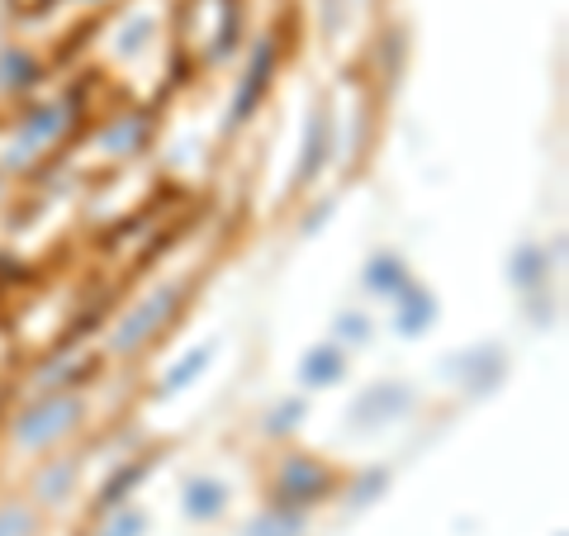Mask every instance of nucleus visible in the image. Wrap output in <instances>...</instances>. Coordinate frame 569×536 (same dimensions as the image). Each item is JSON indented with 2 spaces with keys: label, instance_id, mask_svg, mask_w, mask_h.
Listing matches in <instances>:
<instances>
[{
  "label": "nucleus",
  "instance_id": "1",
  "mask_svg": "<svg viewBox=\"0 0 569 536\" xmlns=\"http://www.w3.org/2000/svg\"><path fill=\"white\" fill-rule=\"evenodd\" d=\"M181 299H186V285H157L148 299H138L129 314L114 324L110 332V351L114 356H133L152 343L157 332H162L176 314H181Z\"/></svg>",
  "mask_w": 569,
  "mask_h": 536
},
{
  "label": "nucleus",
  "instance_id": "2",
  "mask_svg": "<svg viewBox=\"0 0 569 536\" xmlns=\"http://www.w3.org/2000/svg\"><path fill=\"white\" fill-rule=\"evenodd\" d=\"M81 418H86V399L67 395V389H52V395H43L39 404L24 408V414L10 423V437H14V446H24V451H43V446L67 437Z\"/></svg>",
  "mask_w": 569,
  "mask_h": 536
},
{
  "label": "nucleus",
  "instance_id": "3",
  "mask_svg": "<svg viewBox=\"0 0 569 536\" xmlns=\"http://www.w3.org/2000/svg\"><path fill=\"white\" fill-rule=\"evenodd\" d=\"M337 494V475L323 466V460H313L305 451H290L280 460V470H276V485H271V498L280 508H295V513H305L313 504H323V498Z\"/></svg>",
  "mask_w": 569,
  "mask_h": 536
},
{
  "label": "nucleus",
  "instance_id": "4",
  "mask_svg": "<svg viewBox=\"0 0 569 536\" xmlns=\"http://www.w3.org/2000/svg\"><path fill=\"white\" fill-rule=\"evenodd\" d=\"M276 62H280L276 33H261L252 43V58H247L238 91H233V105H228V129H242V123L261 110V100L271 96V81H276Z\"/></svg>",
  "mask_w": 569,
  "mask_h": 536
},
{
  "label": "nucleus",
  "instance_id": "5",
  "mask_svg": "<svg viewBox=\"0 0 569 536\" xmlns=\"http://www.w3.org/2000/svg\"><path fill=\"white\" fill-rule=\"evenodd\" d=\"M413 404H418V389L413 385H403V380H376V385H366L361 395L351 399L347 418H351L356 433H380V427L399 423Z\"/></svg>",
  "mask_w": 569,
  "mask_h": 536
},
{
  "label": "nucleus",
  "instance_id": "6",
  "mask_svg": "<svg viewBox=\"0 0 569 536\" xmlns=\"http://www.w3.org/2000/svg\"><path fill=\"white\" fill-rule=\"evenodd\" d=\"M441 370H447L451 380L466 389V395L485 399V395H493V389L508 380V351L498 343H479V347H466V351L447 356V366H441Z\"/></svg>",
  "mask_w": 569,
  "mask_h": 536
},
{
  "label": "nucleus",
  "instance_id": "7",
  "mask_svg": "<svg viewBox=\"0 0 569 536\" xmlns=\"http://www.w3.org/2000/svg\"><path fill=\"white\" fill-rule=\"evenodd\" d=\"M332 157V115L328 105H318L309 115V129H305V148H299V167H295V190H309L318 176H323Z\"/></svg>",
  "mask_w": 569,
  "mask_h": 536
},
{
  "label": "nucleus",
  "instance_id": "8",
  "mask_svg": "<svg viewBox=\"0 0 569 536\" xmlns=\"http://www.w3.org/2000/svg\"><path fill=\"white\" fill-rule=\"evenodd\" d=\"M437 295L427 290V285H418V280H408L403 290L395 295V332L399 337H422L427 328L437 324Z\"/></svg>",
  "mask_w": 569,
  "mask_h": 536
},
{
  "label": "nucleus",
  "instance_id": "9",
  "mask_svg": "<svg viewBox=\"0 0 569 536\" xmlns=\"http://www.w3.org/2000/svg\"><path fill=\"white\" fill-rule=\"evenodd\" d=\"M71 123V105L67 100H48V105H29L20 115V148H43V142H58Z\"/></svg>",
  "mask_w": 569,
  "mask_h": 536
},
{
  "label": "nucleus",
  "instance_id": "10",
  "mask_svg": "<svg viewBox=\"0 0 569 536\" xmlns=\"http://www.w3.org/2000/svg\"><path fill=\"white\" fill-rule=\"evenodd\" d=\"M152 466H157L152 456H138V460H123V466H114L110 479H104L100 494H96V513H114V508L129 504V498L142 489V479L152 475Z\"/></svg>",
  "mask_w": 569,
  "mask_h": 536
},
{
  "label": "nucleus",
  "instance_id": "11",
  "mask_svg": "<svg viewBox=\"0 0 569 536\" xmlns=\"http://www.w3.org/2000/svg\"><path fill=\"white\" fill-rule=\"evenodd\" d=\"M347 380V347L342 343H318L299 361V385L305 389H328Z\"/></svg>",
  "mask_w": 569,
  "mask_h": 536
},
{
  "label": "nucleus",
  "instance_id": "12",
  "mask_svg": "<svg viewBox=\"0 0 569 536\" xmlns=\"http://www.w3.org/2000/svg\"><path fill=\"white\" fill-rule=\"evenodd\" d=\"M228 508V485L213 475H194L181 485V513L190 523H213V517H223Z\"/></svg>",
  "mask_w": 569,
  "mask_h": 536
},
{
  "label": "nucleus",
  "instance_id": "13",
  "mask_svg": "<svg viewBox=\"0 0 569 536\" xmlns=\"http://www.w3.org/2000/svg\"><path fill=\"white\" fill-rule=\"evenodd\" d=\"M546 280H550V252H546V247H537V242L512 247V257H508V285H518L522 295H537Z\"/></svg>",
  "mask_w": 569,
  "mask_h": 536
},
{
  "label": "nucleus",
  "instance_id": "14",
  "mask_svg": "<svg viewBox=\"0 0 569 536\" xmlns=\"http://www.w3.org/2000/svg\"><path fill=\"white\" fill-rule=\"evenodd\" d=\"M413 280L408 276V261L399 252H376L366 266H361V285H366V295H385V299H395L403 285Z\"/></svg>",
  "mask_w": 569,
  "mask_h": 536
},
{
  "label": "nucleus",
  "instance_id": "15",
  "mask_svg": "<svg viewBox=\"0 0 569 536\" xmlns=\"http://www.w3.org/2000/svg\"><path fill=\"white\" fill-rule=\"evenodd\" d=\"M148 138H152V119L148 115H119L110 129L100 133V148L110 157H133V152L148 148Z\"/></svg>",
  "mask_w": 569,
  "mask_h": 536
},
{
  "label": "nucleus",
  "instance_id": "16",
  "mask_svg": "<svg viewBox=\"0 0 569 536\" xmlns=\"http://www.w3.org/2000/svg\"><path fill=\"white\" fill-rule=\"evenodd\" d=\"M39 81H43V62L33 58V52H24V48H6V52H0V91L24 96Z\"/></svg>",
  "mask_w": 569,
  "mask_h": 536
},
{
  "label": "nucleus",
  "instance_id": "17",
  "mask_svg": "<svg viewBox=\"0 0 569 536\" xmlns=\"http://www.w3.org/2000/svg\"><path fill=\"white\" fill-rule=\"evenodd\" d=\"M77 475H81V456H58L39 479H33V494H39L43 504H62V498L77 489Z\"/></svg>",
  "mask_w": 569,
  "mask_h": 536
},
{
  "label": "nucleus",
  "instance_id": "18",
  "mask_svg": "<svg viewBox=\"0 0 569 536\" xmlns=\"http://www.w3.org/2000/svg\"><path fill=\"white\" fill-rule=\"evenodd\" d=\"M213 361V343H200V347H190L181 361L176 366H167V375H162V385H157V395H176V389H186V385H194L200 380V370Z\"/></svg>",
  "mask_w": 569,
  "mask_h": 536
},
{
  "label": "nucleus",
  "instance_id": "19",
  "mask_svg": "<svg viewBox=\"0 0 569 536\" xmlns=\"http://www.w3.org/2000/svg\"><path fill=\"white\" fill-rule=\"evenodd\" d=\"M242 536H305V513L271 504V508L257 513L252 523L242 527Z\"/></svg>",
  "mask_w": 569,
  "mask_h": 536
},
{
  "label": "nucleus",
  "instance_id": "20",
  "mask_svg": "<svg viewBox=\"0 0 569 536\" xmlns=\"http://www.w3.org/2000/svg\"><path fill=\"white\" fill-rule=\"evenodd\" d=\"M305 414H309V404L305 399H280V404H271L266 408V437H284V433H295L299 423H305Z\"/></svg>",
  "mask_w": 569,
  "mask_h": 536
},
{
  "label": "nucleus",
  "instance_id": "21",
  "mask_svg": "<svg viewBox=\"0 0 569 536\" xmlns=\"http://www.w3.org/2000/svg\"><path fill=\"white\" fill-rule=\"evenodd\" d=\"M370 337H376V324H370L366 314H356V309L337 314V324H332V343H342V347H366Z\"/></svg>",
  "mask_w": 569,
  "mask_h": 536
},
{
  "label": "nucleus",
  "instance_id": "22",
  "mask_svg": "<svg viewBox=\"0 0 569 536\" xmlns=\"http://www.w3.org/2000/svg\"><path fill=\"white\" fill-rule=\"evenodd\" d=\"M142 532H148V513H138V508L123 504V508L110 513V523H104L96 536H142Z\"/></svg>",
  "mask_w": 569,
  "mask_h": 536
},
{
  "label": "nucleus",
  "instance_id": "23",
  "mask_svg": "<svg viewBox=\"0 0 569 536\" xmlns=\"http://www.w3.org/2000/svg\"><path fill=\"white\" fill-rule=\"evenodd\" d=\"M389 489V470H366L361 479L351 485V508H366V504H376V498Z\"/></svg>",
  "mask_w": 569,
  "mask_h": 536
},
{
  "label": "nucleus",
  "instance_id": "24",
  "mask_svg": "<svg viewBox=\"0 0 569 536\" xmlns=\"http://www.w3.org/2000/svg\"><path fill=\"white\" fill-rule=\"evenodd\" d=\"M0 536H33V508L0 504Z\"/></svg>",
  "mask_w": 569,
  "mask_h": 536
},
{
  "label": "nucleus",
  "instance_id": "25",
  "mask_svg": "<svg viewBox=\"0 0 569 536\" xmlns=\"http://www.w3.org/2000/svg\"><path fill=\"white\" fill-rule=\"evenodd\" d=\"M556 536H565V532H556Z\"/></svg>",
  "mask_w": 569,
  "mask_h": 536
}]
</instances>
